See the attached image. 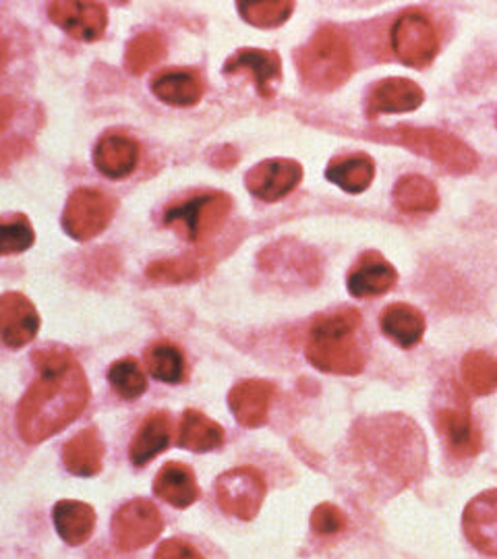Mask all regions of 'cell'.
Returning a JSON list of instances; mask_svg holds the SVG:
<instances>
[{
    "instance_id": "obj_38",
    "label": "cell",
    "mask_w": 497,
    "mask_h": 559,
    "mask_svg": "<svg viewBox=\"0 0 497 559\" xmlns=\"http://www.w3.org/2000/svg\"><path fill=\"white\" fill-rule=\"evenodd\" d=\"M7 60H9V44H7L4 38L0 36V73L4 71V67H7Z\"/></svg>"
},
{
    "instance_id": "obj_30",
    "label": "cell",
    "mask_w": 497,
    "mask_h": 559,
    "mask_svg": "<svg viewBox=\"0 0 497 559\" xmlns=\"http://www.w3.org/2000/svg\"><path fill=\"white\" fill-rule=\"evenodd\" d=\"M166 57V44L159 34L145 32L129 41L125 52V67L131 75H143L147 69L158 64Z\"/></svg>"
},
{
    "instance_id": "obj_25",
    "label": "cell",
    "mask_w": 497,
    "mask_h": 559,
    "mask_svg": "<svg viewBox=\"0 0 497 559\" xmlns=\"http://www.w3.org/2000/svg\"><path fill=\"white\" fill-rule=\"evenodd\" d=\"M326 179L334 182L342 191L358 195L371 187L376 179V162L367 154H351L330 162Z\"/></svg>"
},
{
    "instance_id": "obj_35",
    "label": "cell",
    "mask_w": 497,
    "mask_h": 559,
    "mask_svg": "<svg viewBox=\"0 0 497 559\" xmlns=\"http://www.w3.org/2000/svg\"><path fill=\"white\" fill-rule=\"evenodd\" d=\"M147 278L159 284H180L199 278L198 261L191 258H179V260H159L147 265L145 270Z\"/></svg>"
},
{
    "instance_id": "obj_6",
    "label": "cell",
    "mask_w": 497,
    "mask_h": 559,
    "mask_svg": "<svg viewBox=\"0 0 497 559\" xmlns=\"http://www.w3.org/2000/svg\"><path fill=\"white\" fill-rule=\"evenodd\" d=\"M392 48L402 64L413 69L429 67L439 52L434 21L421 11H404L392 27Z\"/></svg>"
},
{
    "instance_id": "obj_4",
    "label": "cell",
    "mask_w": 497,
    "mask_h": 559,
    "mask_svg": "<svg viewBox=\"0 0 497 559\" xmlns=\"http://www.w3.org/2000/svg\"><path fill=\"white\" fill-rule=\"evenodd\" d=\"M378 140L390 141L402 145L418 156L436 162L452 175H469L478 166V156L457 135L446 133L441 129H418L400 124L390 131L379 133Z\"/></svg>"
},
{
    "instance_id": "obj_11",
    "label": "cell",
    "mask_w": 497,
    "mask_h": 559,
    "mask_svg": "<svg viewBox=\"0 0 497 559\" xmlns=\"http://www.w3.org/2000/svg\"><path fill=\"white\" fill-rule=\"evenodd\" d=\"M300 180H303V166L297 160L274 158V160L259 162L258 166H253L245 177V185L249 193L256 195L258 200L274 203L293 193Z\"/></svg>"
},
{
    "instance_id": "obj_24",
    "label": "cell",
    "mask_w": 497,
    "mask_h": 559,
    "mask_svg": "<svg viewBox=\"0 0 497 559\" xmlns=\"http://www.w3.org/2000/svg\"><path fill=\"white\" fill-rule=\"evenodd\" d=\"M173 440V419L166 413H154L143 420L140 431L131 441L129 456L135 466H145L162 454Z\"/></svg>"
},
{
    "instance_id": "obj_20",
    "label": "cell",
    "mask_w": 497,
    "mask_h": 559,
    "mask_svg": "<svg viewBox=\"0 0 497 559\" xmlns=\"http://www.w3.org/2000/svg\"><path fill=\"white\" fill-rule=\"evenodd\" d=\"M152 92L170 106H196L203 96V80L193 69H166L152 80Z\"/></svg>"
},
{
    "instance_id": "obj_12",
    "label": "cell",
    "mask_w": 497,
    "mask_h": 559,
    "mask_svg": "<svg viewBox=\"0 0 497 559\" xmlns=\"http://www.w3.org/2000/svg\"><path fill=\"white\" fill-rule=\"evenodd\" d=\"M38 330L40 316L32 300L21 293H4L0 297V338L9 348L20 350L38 336Z\"/></svg>"
},
{
    "instance_id": "obj_13",
    "label": "cell",
    "mask_w": 497,
    "mask_h": 559,
    "mask_svg": "<svg viewBox=\"0 0 497 559\" xmlns=\"http://www.w3.org/2000/svg\"><path fill=\"white\" fill-rule=\"evenodd\" d=\"M462 528L477 551L497 558V489L483 491L466 503Z\"/></svg>"
},
{
    "instance_id": "obj_26",
    "label": "cell",
    "mask_w": 497,
    "mask_h": 559,
    "mask_svg": "<svg viewBox=\"0 0 497 559\" xmlns=\"http://www.w3.org/2000/svg\"><path fill=\"white\" fill-rule=\"evenodd\" d=\"M55 526L60 539L69 545H83L94 535L96 512L83 501L62 500L55 506Z\"/></svg>"
},
{
    "instance_id": "obj_15",
    "label": "cell",
    "mask_w": 497,
    "mask_h": 559,
    "mask_svg": "<svg viewBox=\"0 0 497 559\" xmlns=\"http://www.w3.org/2000/svg\"><path fill=\"white\" fill-rule=\"evenodd\" d=\"M226 75L235 73H249L251 80L256 83L259 94L263 98H274L276 87L282 80V60L279 52L270 50H256V48H245L235 52L224 64Z\"/></svg>"
},
{
    "instance_id": "obj_14",
    "label": "cell",
    "mask_w": 497,
    "mask_h": 559,
    "mask_svg": "<svg viewBox=\"0 0 497 559\" xmlns=\"http://www.w3.org/2000/svg\"><path fill=\"white\" fill-rule=\"evenodd\" d=\"M425 100V92L415 81L406 78H388L371 87L367 98V117L376 119L379 115H400L417 110Z\"/></svg>"
},
{
    "instance_id": "obj_16",
    "label": "cell",
    "mask_w": 497,
    "mask_h": 559,
    "mask_svg": "<svg viewBox=\"0 0 497 559\" xmlns=\"http://www.w3.org/2000/svg\"><path fill=\"white\" fill-rule=\"evenodd\" d=\"M397 282V267L383 255H379L378 251H369L360 255L357 265L351 270L346 286L348 293L357 299H376L390 293Z\"/></svg>"
},
{
    "instance_id": "obj_2",
    "label": "cell",
    "mask_w": 497,
    "mask_h": 559,
    "mask_svg": "<svg viewBox=\"0 0 497 559\" xmlns=\"http://www.w3.org/2000/svg\"><path fill=\"white\" fill-rule=\"evenodd\" d=\"M360 328L357 309H342L332 316H321L311 325L305 355L309 362L334 376H358L365 369V355L355 334Z\"/></svg>"
},
{
    "instance_id": "obj_29",
    "label": "cell",
    "mask_w": 497,
    "mask_h": 559,
    "mask_svg": "<svg viewBox=\"0 0 497 559\" xmlns=\"http://www.w3.org/2000/svg\"><path fill=\"white\" fill-rule=\"evenodd\" d=\"M460 373L464 385L477 396H489L497 390V359L483 350L469 353L462 359Z\"/></svg>"
},
{
    "instance_id": "obj_27",
    "label": "cell",
    "mask_w": 497,
    "mask_h": 559,
    "mask_svg": "<svg viewBox=\"0 0 497 559\" xmlns=\"http://www.w3.org/2000/svg\"><path fill=\"white\" fill-rule=\"evenodd\" d=\"M392 200L402 214H429L438 210V187L421 175H406L394 185Z\"/></svg>"
},
{
    "instance_id": "obj_33",
    "label": "cell",
    "mask_w": 497,
    "mask_h": 559,
    "mask_svg": "<svg viewBox=\"0 0 497 559\" xmlns=\"http://www.w3.org/2000/svg\"><path fill=\"white\" fill-rule=\"evenodd\" d=\"M108 381L120 399L135 400L143 396L147 380L135 359H120L108 369Z\"/></svg>"
},
{
    "instance_id": "obj_19",
    "label": "cell",
    "mask_w": 497,
    "mask_h": 559,
    "mask_svg": "<svg viewBox=\"0 0 497 559\" xmlns=\"http://www.w3.org/2000/svg\"><path fill=\"white\" fill-rule=\"evenodd\" d=\"M439 436L458 459L477 456L483 448V438L477 425L464 408H441L438 413Z\"/></svg>"
},
{
    "instance_id": "obj_28",
    "label": "cell",
    "mask_w": 497,
    "mask_h": 559,
    "mask_svg": "<svg viewBox=\"0 0 497 559\" xmlns=\"http://www.w3.org/2000/svg\"><path fill=\"white\" fill-rule=\"evenodd\" d=\"M224 431L216 420L208 419L199 411H187L180 420L179 445L191 452H212L222 445Z\"/></svg>"
},
{
    "instance_id": "obj_17",
    "label": "cell",
    "mask_w": 497,
    "mask_h": 559,
    "mask_svg": "<svg viewBox=\"0 0 497 559\" xmlns=\"http://www.w3.org/2000/svg\"><path fill=\"white\" fill-rule=\"evenodd\" d=\"M274 392H276L274 383L265 380H245L237 383L228 396V404L235 419L251 429L263 425L268 420V411H270V402L274 399Z\"/></svg>"
},
{
    "instance_id": "obj_32",
    "label": "cell",
    "mask_w": 497,
    "mask_h": 559,
    "mask_svg": "<svg viewBox=\"0 0 497 559\" xmlns=\"http://www.w3.org/2000/svg\"><path fill=\"white\" fill-rule=\"evenodd\" d=\"M147 367L156 380L164 383H179L185 378L182 353L170 342H156L147 355Z\"/></svg>"
},
{
    "instance_id": "obj_3",
    "label": "cell",
    "mask_w": 497,
    "mask_h": 559,
    "mask_svg": "<svg viewBox=\"0 0 497 559\" xmlns=\"http://www.w3.org/2000/svg\"><path fill=\"white\" fill-rule=\"evenodd\" d=\"M303 83L313 92H334L353 75V50L336 27H321L297 52Z\"/></svg>"
},
{
    "instance_id": "obj_22",
    "label": "cell",
    "mask_w": 497,
    "mask_h": 559,
    "mask_svg": "<svg viewBox=\"0 0 497 559\" xmlns=\"http://www.w3.org/2000/svg\"><path fill=\"white\" fill-rule=\"evenodd\" d=\"M62 462L69 473L78 477H94L102 471L104 462V443L96 429H83L75 438L64 443Z\"/></svg>"
},
{
    "instance_id": "obj_5",
    "label": "cell",
    "mask_w": 497,
    "mask_h": 559,
    "mask_svg": "<svg viewBox=\"0 0 497 559\" xmlns=\"http://www.w3.org/2000/svg\"><path fill=\"white\" fill-rule=\"evenodd\" d=\"M233 201L226 193H205L191 200L180 201L164 212V224L177 228L191 242L212 237L222 222L226 221Z\"/></svg>"
},
{
    "instance_id": "obj_37",
    "label": "cell",
    "mask_w": 497,
    "mask_h": 559,
    "mask_svg": "<svg viewBox=\"0 0 497 559\" xmlns=\"http://www.w3.org/2000/svg\"><path fill=\"white\" fill-rule=\"evenodd\" d=\"M156 559H203L198 549L179 539L164 540L156 551Z\"/></svg>"
},
{
    "instance_id": "obj_36",
    "label": "cell",
    "mask_w": 497,
    "mask_h": 559,
    "mask_svg": "<svg viewBox=\"0 0 497 559\" xmlns=\"http://www.w3.org/2000/svg\"><path fill=\"white\" fill-rule=\"evenodd\" d=\"M311 528L318 535H336L346 528V516L334 503H321L311 514Z\"/></svg>"
},
{
    "instance_id": "obj_9",
    "label": "cell",
    "mask_w": 497,
    "mask_h": 559,
    "mask_svg": "<svg viewBox=\"0 0 497 559\" xmlns=\"http://www.w3.org/2000/svg\"><path fill=\"white\" fill-rule=\"evenodd\" d=\"M162 516L158 508L147 500L125 503L113 519V539L122 551H135L158 539Z\"/></svg>"
},
{
    "instance_id": "obj_18",
    "label": "cell",
    "mask_w": 497,
    "mask_h": 559,
    "mask_svg": "<svg viewBox=\"0 0 497 559\" xmlns=\"http://www.w3.org/2000/svg\"><path fill=\"white\" fill-rule=\"evenodd\" d=\"M138 160H140L138 141L120 133L104 135L94 150V164L108 179L120 180L129 177L135 170Z\"/></svg>"
},
{
    "instance_id": "obj_31",
    "label": "cell",
    "mask_w": 497,
    "mask_h": 559,
    "mask_svg": "<svg viewBox=\"0 0 497 559\" xmlns=\"http://www.w3.org/2000/svg\"><path fill=\"white\" fill-rule=\"evenodd\" d=\"M240 17L259 29L280 27L291 20L295 11V2L291 0H258V2H239Z\"/></svg>"
},
{
    "instance_id": "obj_1",
    "label": "cell",
    "mask_w": 497,
    "mask_h": 559,
    "mask_svg": "<svg viewBox=\"0 0 497 559\" xmlns=\"http://www.w3.org/2000/svg\"><path fill=\"white\" fill-rule=\"evenodd\" d=\"M34 359L40 378L32 383L17 408L20 436L32 445L57 436L80 419L90 402L87 378L69 353L44 350Z\"/></svg>"
},
{
    "instance_id": "obj_10",
    "label": "cell",
    "mask_w": 497,
    "mask_h": 559,
    "mask_svg": "<svg viewBox=\"0 0 497 559\" xmlns=\"http://www.w3.org/2000/svg\"><path fill=\"white\" fill-rule=\"evenodd\" d=\"M48 15L64 34L81 41H96L104 36L108 13L104 4L87 0H57L48 4Z\"/></svg>"
},
{
    "instance_id": "obj_23",
    "label": "cell",
    "mask_w": 497,
    "mask_h": 559,
    "mask_svg": "<svg viewBox=\"0 0 497 559\" xmlns=\"http://www.w3.org/2000/svg\"><path fill=\"white\" fill-rule=\"evenodd\" d=\"M154 491L158 498L175 508H189L199 498L198 480L193 471L180 462H168L162 466L154 480Z\"/></svg>"
},
{
    "instance_id": "obj_21",
    "label": "cell",
    "mask_w": 497,
    "mask_h": 559,
    "mask_svg": "<svg viewBox=\"0 0 497 559\" xmlns=\"http://www.w3.org/2000/svg\"><path fill=\"white\" fill-rule=\"evenodd\" d=\"M381 332L400 348H413L425 334V318L409 302L388 305L379 318Z\"/></svg>"
},
{
    "instance_id": "obj_7",
    "label": "cell",
    "mask_w": 497,
    "mask_h": 559,
    "mask_svg": "<svg viewBox=\"0 0 497 559\" xmlns=\"http://www.w3.org/2000/svg\"><path fill=\"white\" fill-rule=\"evenodd\" d=\"M115 201L98 189L81 187L71 193L62 212V228L71 239H96L115 218Z\"/></svg>"
},
{
    "instance_id": "obj_34",
    "label": "cell",
    "mask_w": 497,
    "mask_h": 559,
    "mask_svg": "<svg viewBox=\"0 0 497 559\" xmlns=\"http://www.w3.org/2000/svg\"><path fill=\"white\" fill-rule=\"evenodd\" d=\"M36 240V233L25 216L0 221V255H15L27 251Z\"/></svg>"
},
{
    "instance_id": "obj_8",
    "label": "cell",
    "mask_w": 497,
    "mask_h": 559,
    "mask_svg": "<svg viewBox=\"0 0 497 559\" xmlns=\"http://www.w3.org/2000/svg\"><path fill=\"white\" fill-rule=\"evenodd\" d=\"M265 479L253 466H240L224 473L216 480V500L230 516L253 520L265 500Z\"/></svg>"
}]
</instances>
